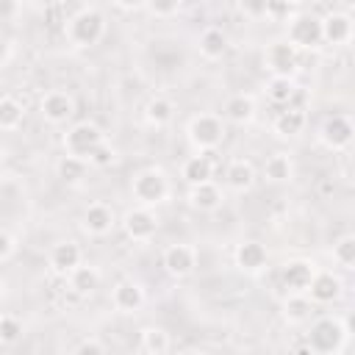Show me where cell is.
Returning a JSON list of instances; mask_svg holds the SVG:
<instances>
[{
	"label": "cell",
	"mask_w": 355,
	"mask_h": 355,
	"mask_svg": "<svg viewBox=\"0 0 355 355\" xmlns=\"http://www.w3.org/2000/svg\"><path fill=\"white\" fill-rule=\"evenodd\" d=\"M105 33V19L97 8H80L75 17H69L67 22V39L75 47H92L103 39Z\"/></svg>",
	"instance_id": "6da1fadb"
},
{
	"label": "cell",
	"mask_w": 355,
	"mask_h": 355,
	"mask_svg": "<svg viewBox=\"0 0 355 355\" xmlns=\"http://www.w3.org/2000/svg\"><path fill=\"white\" fill-rule=\"evenodd\" d=\"M100 144H103V133H100V128L92 125V122H78V125H72V128L67 130V136H64L67 155H75V158H80V161H86V164H89V155H92Z\"/></svg>",
	"instance_id": "7a4b0ae2"
},
{
	"label": "cell",
	"mask_w": 355,
	"mask_h": 355,
	"mask_svg": "<svg viewBox=\"0 0 355 355\" xmlns=\"http://www.w3.org/2000/svg\"><path fill=\"white\" fill-rule=\"evenodd\" d=\"M344 338H347V330H344L341 322H336V319H316L311 324V333H308V347L316 355H330V352H336L344 344Z\"/></svg>",
	"instance_id": "3957f363"
},
{
	"label": "cell",
	"mask_w": 355,
	"mask_h": 355,
	"mask_svg": "<svg viewBox=\"0 0 355 355\" xmlns=\"http://www.w3.org/2000/svg\"><path fill=\"white\" fill-rule=\"evenodd\" d=\"M189 139H191V144H194L200 153H211L214 147L222 144V139H225V125H222V119L214 116V114H200V116H194L191 125H189Z\"/></svg>",
	"instance_id": "277c9868"
},
{
	"label": "cell",
	"mask_w": 355,
	"mask_h": 355,
	"mask_svg": "<svg viewBox=\"0 0 355 355\" xmlns=\"http://www.w3.org/2000/svg\"><path fill=\"white\" fill-rule=\"evenodd\" d=\"M169 194V183L166 178L158 172V169H144L133 178V197L141 202V205H155V202H164Z\"/></svg>",
	"instance_id": "5b68a950"
},
{
	"label": "cell",
	"mask_w": 355,
	"mask_h": 355,
	"mask_svg": "<svg viewBox=\"0 0 355 355\" xmlns=\"http://www.w3.org/2000/svg\"><path fill=\"white\" fill-rule=\"evenodd\" d=\"M286 42L294 44L297 50H300V47H302V50L316 47V44L322 42V19L313 17V14H300V17H294L291 25H288V39H286Z\"/></svg>",
	"instance_id": "8992f818"
},
{
	"label": "cell",
	"mask_w": 355,
	"mask_h": 355,
	"mask_svg": "<svg viewBox=\"0 0 355 355\" xmlns=\"http://www.w3.org/2000/svg\"><path fill=\"white\" fill-rule=\"evenodd\" d=\"M266 64L269 69L275 72V78H291L297 72V64H300V53L294 44L288 42H275L266 53Z\"/></svg>",
	"instance_id": "52a82bcc"
},
{
	"label": "cell",
	"mask_w": 355,
	"mask_h": 355,
	"mask_svg": "<svg viewBox=\"0 0 355 355\" xmlns=\"http://www.w3.org/2000/svg\"><path fill=\"white\" fill-rule=\"evenodd\" d=\"M75 114V100L67 94V92H47L42 97V116L53 125H61L67 122L69 116Z\"/></svg>",
	"instance_id": "ba28073f"
},
{
	"label": "cell",
	"mask_w": 355,
	"mask_h": 355,
	"mask_svg": "<svg viewBox=\"0 0 355 355\" xmlns=\"http://www.w3.org/2000/svg\"><path fill=\"white\" fill-rule=\"evenodd\" d=\"M155 230H158V219H155L153 211H147V208L128 211V216H125V233L133 241H147V239L155 236Z\"/></svg>",
	"instance_id": "9c48e42d"
},
{
	"label": "cell",
	"mask_w": 355,
	"mask_h": 355,
	"mask_svg": "<svg viewBox=\"0 0 355 355\" xmlns=\"http://www.w3.org/2000/svg\"><path fill=\"white\" fill-rule=\"evenodd\" d=\"M197 263V255L189 244H172L164 250V269L172 277H186Z\"/></svg>",
	"instance_id": "30bf717a"
},
{
	"label": "cell",
	"mask_w": 355,
	"mask_h": 355,
	"mask_svg": "<svg viewBox=\"0 0 355 355\" xmlns=\"http://www.w3.org/2000/svg\"><path fill=\"white\" fill-rule=\"evenodd\" d=\"M352 39V19L349 14H341V11H333L322 19V42H330V44H347Z\"/></svg>",
	"instance_id": "8fae6325"
},
{
	"label": "cell",
	"mask_w": 355,
	"mask_h": 355,
	"mask_svg": "<svg viewBox=\"0 0 355 355\" xmlns=\"http://www.w3.org/2000/svg\"><path fill=\"white\" fill-rule=\"evenodd\" d=\"M313 275H316V272H313V263H308V261H288V263L283 266V272H280V280H283V286L291 288L294 294H302V291H308Z\"/></svg>",
	"instance_id": "7c38bea8"
},
{
	"label": "cell",
	"mask_w": 355,
	"mask_h": 355,
	"mask_svg": "<svg viewBox=\"0 0 355 355\" xmlns=\"http://www.w3.org/2000/svg\"><path fill=\"white\" fill-rule=\"evenodd\" d=\"M319 133H322V141L330 150H341V147H347L352 141V125H349L347 116H330V119H324V125H322Z\"/></svg>",
	"instance_id": "4fadbf2b"
},
{
	"label": "cell",
	"mask_w": 355,
	"mask_h": 355,
	"mask_svg": "<svg viewBox=\"0 0 355 355\" xmlns=\"http://www.w3.org/2000/svg\"><path fill=\"white\" fill-rule=\"evenodd\" d=\"M50 266L58 275H69L72 269L80 266V247L75 241H61L50 250Z\"/></svg>",
	"instance_id": "5bb4252c"
},
{
	"label": "cell",
	"mask_w": 355,
	"mask_h": 355,
	"mask_svg": "<svg viewBox=\"0 0 355 355\" xmlns=\"http://www.w3.org/2000/svg\"><path fill=\"white\" fill-rule=\"evenodd\" d=\"M114 305H116V311H122V313L139 311V308L144 305V291H141V286L133 283V280L116 283V286H114Z\"/></svg>",
	"instance_id": "9a60e30c"
},
{
	"label": "cell",
	"mask_w": 355,
	"mask_h": 355,
	"mask_svg": "<svg viewBox=\"0 0 355 355\" xmlns=\"http://www.w3.org/2000/svg\"><path fill=\"white\" fill-rule=\"evenodd\" d=\"M211 175H214V161H211V153L191 155V158L183 164V180H186L189 186H202V183H211Z\"/></svg>",
	"instance_id": "2e32d148"
},
{
	"label": "cell",
	"mask_w": 355,
	"mask_h": 355,
	"mask_svg": "<svg viewBox=\"0 0 355 355\" xmlns=\"http://www.w3.org/2000/svg\"><path fill=\"white\" fill-rule=\"evenodd\" d=\"M308 291H311L313 302H333L341 294V280L336 275H330V272H316L311 286H308Z\"/></svg>",
	"instance_id": "e0dca14e"
},
{
	"label": "cell",
	"mask_w": 355,
	"mask_h": 355,
	"mask_svg": "<svg viewBox=\"0 0 355 355\" xmlns=\"http://www.w3.org/2000/svg\"><path fill=\"white\" fill-rule=\"evenodd\" d=\"M83 227L92 233V236H105L111 227H114V211L103 202H94L86 208L83 214Z\"/></svg>",
	"instance_id": "ac0fdd59"
},
{
	"label": "cell",
	"mask_w": 355,
	"mask_h": 355,
	"mask_svg": "<svg viewBox=\"0 0 355 355\" xmlns=\"http://www.w3.org/2000/svg\"><path fill=\"white\" fill-rule=\"evenodd\" d=\"M236 263L244 272H258L266 266V247L258 241H244L236 247Z\"/></svg>",
	"instance_id": "d6986e66"
},
{
	"label": "cell",
	"mask_w": 355,
	"mask_h": 355,
	"mask_svg": "<svg viewBox=\"0 0 355 355\" xmlns=\"http://www.w3.org/2000/svg\"><path fill=\"white\" fill-rule=\"evenodd\" d=\"M263 175H266L269 183H288L291 175H294V164H291V158L286 153H275V155L266 158Z\"/></svg>",
	"instance_id": "ffe728a7"
},
{
	"label": "cell",
	"mask_w": 355,
	"mask_h": 355,
	"mask_svg": "<svg viewBox=\"0 0 355 355\" xmlns=\"http://www.w3.org/2000/svg\"><path fill=\"white\" fill-rule=\"evenodd\" d=\"M189 202H191L194 208H200V211H216V208L222 205V191H219V186H214V183L191 186Z\"/></svg>",
	"instance_id": "44dd1931"
},
{
	"label": "cell",
	"mask_w": 355,
	"mask_h": 355,
	"mask_svg": "<svg viewBox=\"0 0 355 355\" xmlns=\"http://www.w3.org/2000/svg\"><path fill=\"white\" fill-rule=\"evenodd\" d=\"M67 277H69L72 291L80 294V297L97 291V286H100V272H97L94 266H78V269H72Z\"/></svg>",
	"instance_id": "7402d4cb"
},
{
	"label": "cell",
	"mask_w": 355,
	"mask_h": 355,
	"mask_svg": "<svg viewBox=\"0 0 355 355\" xmlns=\"http://www.w3.org/2000/svg\"><path fill=\"white\" fill-rule=\"evenodd\" d=\"M252 114H255V103H252V97H247V94H236V97H230V100L225 103V116H227L230 122H236V125L250 122Z\"/></svg>",
	"instance_id": "603a6c76"
},
{
	"label": "cell",
	"mask_w": 355,
	"mask_h": 355,
	"mask_svg": "<svg viewBox=\"0 0 355 355\" xmlns=\"http://www.w3.org/2000/svg\"><path fill=\"white\" fill-rule=\"evenodd\" d=\"M225 178H227V186L233 191H247L252 186V180H255V172H252V164L250 161H233L227 166Z\"/></svg>",
	"instance_id": "cb8c5ba5"
},
{
	"label": "cell",
	"mask_w": 355,
	"mask_h": 355,
	"mask_svg": "<svg viewBox=\"0 0 355 355\" xmlns=\"http://www.w3.org/2000/svg\"><path fill=\"white\" fill-rule=\"evenodd\" d=\"M225 50H227V39H225V33L219 28H208V31L200 33V53L205 58H211V61L214 58H222Z\"/></svg>",
	"instance_id": "d4e9b609"
},
{
	"label": "cell",
	"mask_w": 355,
	"mask_h": 355,
	"mask_svg": "<svg viewBox=\"0 0 355 355\" xmlns=\"http://www.w3.org/2000/svg\"><path fill=\"white\" fill-rule=\"evenodd\" d=\"M302 128H305V114L300 108H286L275 119V130L280 136H297V133H302Z\"/></svg>",
	"instance_id": "484cf974"
},
{
	"label": "cell",
	"mask_w": 355,
	"mask_h": 355,
	"mask_svg": "<svg viewBox=\"0 0 355 355\" xmlns=\"http://www.w3.org/2000/svg\"><path fill=\"white\" fill-rule=\"evenodd\" d=\"M294 94H297V86L291 78H272L266 83V97L277 105H288L294 100Z\"/></svg>",
	"instance_id": "4316f807"
},
{
	"label": "cell",
	"mask_w": 355,
	"mask_h": 355,
	"mask_svg": "<svg viewBox=\"0 0 355 355\" xmlns=\"http://www.w3.org/2000/svg\"><path fill=\"white\" fill-rule=\"evenodd\" d=\"M141 349L147 355H164L169 349V336L161 327H144L141 330Z\"/></svg>",
	"instance_id": "83f0119b"
},
{
	"label": "cell",
	"mask_w": 355,
	"mask_h": 355,
	"mask_svg": "<svg viewBox=\"0 0 355 355\" xmlns=\"http://www.w3.org/2000/svg\"><path fill=\"white\" fill-rule=\"evenodd\" d=\"M22 105L14 97H0V130H14L22 122Z\"/></svg>",
	"instance_id": "f1b7e54d"
},
{
	"label": "cell",
	"mask_w": 355,
	"mask_h": 355,
	"mask_svg": "<svg viewBox=\"0 0 355 355\" xmlns=\"http://www.w3.org/2000/svg\"><path fill=\"white\" fill-rule=\"evenodd\" d=\"M144 114H147V122L150 125H166L172 119V114H175V105L166 97H153L147 103V111Z\"/></svg>",
	"instance_id": "f546056e"
},
{
	"label": "cell",
	"mask_w": 355,
	"mask_h": 355,
	"mask_svg": "<svg viewBox=\"0 0 355 355\" xmlns=\"http://www.w3.org/2000/svg\"><path fill=\"white\" fill-rule=\"evenodd\" d=\"M283 311H286V319H288L291 324L308 322V316H311V300H308V297H302V294H294V297H288V300H286Z\"/></svg>",
	"instance_id": "4dcf8cb0"
},
{
	"label": "cell",
	"mask_w": 355,
	"mask_h": 355,
	"mask_svg": "<svg viewBox=\"0 0 355 355\" xmlns=\"http://www.w3.org/2000/svg\"><path fill=\"white\" fill-rule=\"evenodd\" d=\"M83 175H86V161H80L75 155H64L58 161V178L64 183H78Z\"/></svg>",
	"instance_id": "1f68e13d"
},
{
	"label": "cell",
	"mask_w": 355,
	"mask_h": 355,
	"mask_svg": "<svg viewBox=\"0 0 355 355\" xmlns=\"http://www.w3.org/2000/svg\"><path fill=\"white\" fill-rule=\"evenodd\" d=\"M333 258H336L344 269H352V263H355V236H341V239L333 244Z\"/></svg>",
	"instance_id": "d6a6232c"
},
{
	"label": "cell",
	"mask_w": 355,
	"mask_h": 355,
	"mask_svg": "<svg viewBox=\"0 0 355 355\" xmlns=\"http://www.w3.org/2000/svg\"><path fill=\"white\" fill-rule=\"evenodd\" d=\"M22 333V324L14 319V316H0V338L3 344H14Z\"/></svg>",
	"instance_id": "836d02e7"
},
{
	"label": "cell",
	"mask_w": 355,
	"mask_h": 355,
	"mask_svg": "<svg viewBox=\"0 0 355 355\" xmlns=\"http://www.w3.org/2000/svg\"><path fill=\"white\" fill-rule=\"evenodd\" d=\"M114 158H116V153H114V147L111 144H100L92 155H89V164H94V166H111L114 164Z\"/></svg>",
	"instance_id": "e575fe53"
},
{
	"label": "cell",
	"mask_w": 355,
	"mask_h": 355,
	"mask_svg": "<svg viewBox=\"0 0 355 355\" xmlns=\"http://www.w3.org/2000/svg\"><path fill=\"white\" fill-rule=\"evenodd\" d=\"M147 8H150L153 14H158V17H166V14H178L180 6H178V3H150Z\"/></svg>",
	"instance_id": "d590c367"
},
{
	"label": "cell",
	"mask_w": 355,
	"mask_h": 355,
	"mask_svg": "<svg viewBox=\"0 0 355 355\" xmlns=\"http://www.w3.org/2000/svg\"><path fill=\"white\" fill-rule=\"evenodd\" d=\"M11 252H14V239L6 230H0V261H6Z\"/></svg>",
	"instance_id": "8d00e7d4"
},
{
	"label": "cell",
	"mask_w": 355,
	"mask_h": 355,
	"mask_svg": "<svg viewBox=\"0 0 355 355\" xmlns=\"http://www.w3.org/2000/svg\"><path fill=\"white\" fill-rule=\"evenodd\" d=\"M241 11L250 17H266V3H241Z\"/></svg>",
	"instance_id": "74e56055"
},
{
	"label": "cell",
	"mask_w": 355,
	"mask_h": 355,
	"mask_svg": "<svg viewBox=\"0 0 355 355\" xmlns=\"http://www.w3.org/2000/svg\"><path fill=\"white\" fill-rule=\"evenodd\" d=\"M75 355H103V347H100L97 341H83V344L75 349Z\"/></svg>",
	"instance_id": "f35d334b"
},
{
	"label": "cell",
	"mask_w": 355,
	"mask_h": 355,
	"mask_svg": "<svg viewBox=\"0 0 355 355\" xmlns=\"http://www.w3.org/2000/svg\"><path fill=\"white\" fill-rule=\"evenodd\" d=\"M14 14H17V3L14 0H0V19L14 17Z\"/></svg>",
	"instance_id": "ab89813d"
},
{
	"label": "cell",
	"mask_w": 355,
	"mask_h": 355,
	"mask_svg": "<svg viewBox=\"0 0 355 355\" xmlns=\"http://www.w3.org/2000/svg\"><path fill=\"white\" fill-rule=\"evenodd\" d=\"M8 58V42H6V36H0V64Z\"/></svg>",
	"instance_id": "60d3db41"
},
{
	"label": "cell",
	"mask_w": 355,
	"mask_h": 355,
	"mask_svg": "<svg viewBox=\"0 0 355 355\" xmlns=\"http://www.w3.org/2000/svg\"><path fill=\"white\" fill-rule=\"evenodd\" d=\"M183 355H205V352H200V349H189V352H183Z\"/></svg>",
	"instance_id": "b9f144b4"
},
{
	"label": "cell",
	"mask_w": 355,
	"mask_h": 355,
	"mask_svg": "<svg viewBox=\"0 0 355 355\" xmlns=\"http://www.w3.org/2000/svg\"><path fill=\"white\" fill-rule=\"evenodd\" d=\"M0 178H3V164H0Z\"/></svg>",
	"instance_id": "7bdbcfd3"
},
{
	"label": "cell",
	"mask_w": 355,
	"mask_h": 355,
	"mask_svg": "<svg viewBox=\"0 0 355 355\" xmlns=\"http://www.w3.org/2000/svg\"><path fill=\"white\" fill-rule=\"evenodd\" d=\"M0 294H3V286H0Z\"/></svg>",
	"instance_id": "ee69618b"
},
{
	"label": "cell",
	"mask_w": 355,
	"mask_h": 355,
	"mask_svg": "<svg viewBox=\"0 0 355 355\" xmlns=\"http://www.w3.org/2000/svg\"><path fill=\"white\" fill-rule=\"evenodd\" d=\"M0 344H3V338H0Z\"/></svg>",
	"instance_id": "f6af8a7d"
}]
</instances>
